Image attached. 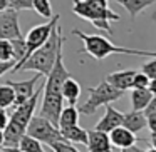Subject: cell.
Masks as SVG:
<instances>
[{"mask_svg":"<svg viewBox=\"0 0 156 152\" xmlns=\"http://www.w3.org/2000/svg\"><path fill=\"white\" fill-rule=\"evenodd\" d=\"M64 35H62V29L61 25H55L54 30L51 32L49 39L37 49L34 50L30 55L27 57V60L17 69V72H27V70H32V72H37L41 74L42 77H47V74L51 72L52 65L55 62V57H57V52L64 47Z\"/></svg>","mask_w":156,"mask_h":152,"instance_id":"cell-1","label":"cell"},{"mask_svg":"<svg viewBox=\"0 0 156 152\" xmlns=\"http://www.w3.org/2000/svg\"><path fill=\"white\" fill-rule=\"evenodd\" d=\"M72 35L79 37L84 44V47L79 49V54H86L89 57H92L94 60H104L109 55L114 54H122V55H139V57H156V52L151 50H138V49H126V47H118L114 45L109 39H106L104 35L98 34H86V32L74 29L71 32Z\"/></svg>","mask_w":156,"mask_h":152,"instance_id":"cell-2","label":"cell"},{"mask_svg":"<svg viewBox=\"0 0 156 152\" xmlns=\"http://www.w3.org/2000/svg\"><path fill=\"white\" fill-rule=\"evenodd\" d=\"M42 87L35 89L32 97H29L25 102L19 105H14V112L9 115V122L4 129V144L2 145H19L20 139L24 137L25 129H27L29 120L34 115V110L37 107L39 97H41Z\"/></svg>","mask_w":156,"mask_h":152,"instance_id":"cell-3","label":"cell"},{"mask_svg":"<svg viewBox=\"0 0 156 152\" xmlns=\"http://www.w3.org/2000/svg\"><path fill=\"white\" fill-rule=\"evenodd\" d=\"M72 12L77 17L89 20L96 29L112 35V27L109 22L119 20V14L109 8V0H72Z\"/></svg>","mask_w":156,"mask_h":152,"instance_id":"cell-4","label":"cell"},{"mask_svg":"<svg viewBox=\"0 0 156 152\" xmlns=\"http://www.w3.org/2000/svg\"><path fill=\"white\" fill-rule=\"evenodd\" d=\"M87 94H89V99L84 104L79 105V109H77L79 114H82V115H92L101 105L119 100L124 92L116 89V87H112L109 82L102 80V82H99V85H96V87H89Z\"/></svg>","mask_w":156,"mask_h":152,"instance_id":"cell-5","label":"cell"},{"mask_svg":"<svg viewBox=\"0 0 156 152\" xmlns=\"http://www.w3.org/2000/svg\"><path fill=\"white\" fill-rule=\"evenodd\" d=\"M59 19H61V17H59V14H55V15H52L47 22L37 25V27H32L30 30L27 32V35L24 37L25 39V55H24V59H22L20 62H17V64L10 69V72H17V69L20 67L25 60H27L29 55H30L34 50H37V49L41 47L45 40H47L49 35H51V32L54 30V27L59 24Z\"/></svg>","mask_w":156,"mask_h":152,"instance_id":"cell-6","label":"cell"},{"mask_svg":"<svg viewBox=\"0 0 156 152\" xmlns=\"http://www.w3.org/2000/svg\"><path fill=\"white\" fill-rule=\"evenodd\" d=\"M25 134L41 142H45L47 145H51L52 142L66 140L62 137L61 129L57 125H54L51 120H47L45 117H42V115H32V119L27 124V129H25Z\"/></svg>","mask_w":156,"mask_h":152,"instance_id":"cell-7","label":"cell"},{"mask_svg":"<svg viewBox=\"0 0 156 152\" xmlns=\"http://www.w3.org/2000/svg\"><path fill=\"white\" fill-rule=\"evenodd\" d=\"M22 37L20 25H19V12L14 8H5L0 12V39H12Z\"/></svg>","mask_w":156,"mask_h":152,"instance_id":"cell-8","label":"cell"},{"mask_svg":"<svg viewBox=\"0 0 156 152\" xmlns=\"http://www.w3.org/2000/svg\"><path fill=\"white\" fill-rule=\"evenodd\" d=\"M41 77L42 75L35 72V75L32 79H29V80H19V82L9 80L7 82L15 92V104L14 105H19V104H22V102H25L29 97H32V94L35 92V85H37V82Z\"/></svg>","mask_w":156,"mask_h":152,"instance_id":"cell-9","label":"cell"},{"mask_svg":"<svg viewBox=\"0 0 156 152\" xmlns=\"http://www.w3.org/2000/svg\"><path fill=\"white\" fill-rule=\"evenodd\" d=\"M87 152H112V144L109 140V134L104 130L91 129L87 130Z\"/></svg>","mask_w":156,"mask_h":152,"instance_id":"cell-10","label":"cell"},{"mask_svg":"<svg viewBox=\"0 0 156 152\" xmlns=\"http://www.w3.org/2000/svg\"><path fill=\"white\" fill-rule=\"evenodd\" d=\"M108 134H109V140H111L112 147H118V149L129 147V145L136 144V142L139 140V139L136 137L134 132H131L129 129L122 127V125L114 127L112 130H109Z\"/></svg>","mask_w":156,"mask_h":152,"instance_id":"cell-11","label":"cell"},{"mask_svg":"<svg viewBox=\"0 0 156 152\" xmlns=\"http://www.w3.org/2000/svg\"><path fill=\"white\" fill-rule=\"evenodd\" d=\"M106 112L104 115L101 117V120L96 124L94 129H98V130H104V132H109L112 130L114 127H118V125L122 124V112H119L118 109H114L111 104H106Z\"/></svg>","mask_w":156,"mask_h":152,"instance_id":"cell-12","label":"cell"},{"mask_svg":"<svg viewBox=\"0 0 156 152\" xmlns=\"http://www.w3.org/2000/svg\"><path fill=\"white\" fill-rule=\"evenodd\" d=\"M134 74H136V70H118V72H112V74L106 75L104 80L109 82L112 87H116V89H119V90L126 92L128 89H131Z\"/></svg>","mask_w":156,"mask_h":152,"instance_id":"cell-13","label":"cell"},{"mask_svg":"<svg viewBox=\"0 0 156 152\" xmlns=\"http://www.w3.org/2000/svg\"><path fill=\"white\" fill-rule=\"evenodd\" d=\"M122 127L129 129L131 132L138 134L143 129H146V115L143 114V110H129L126 114H122Z\"/></svg>","mask_w":156,"mask_h":152,"instance_id":"cell-14","label":"cell"},{"mask_svg":"<svg viewBox=\"0 0 156 152\" xmlns=\"http://www.w3.org/2000/svg\"><path fill=\"white\" fill-rule=\"evenodd\" d=\"M109 2H116V4L122 5L126 8V12L129 14L131 20H134L144 8H148L153 4H156V0H109Z\"/></svg>","mask_w":156,"mask_h":152,"instance_id":"cell-15","label":"cell"},{"mask_svg":"<svg viewBox=\"0 0 156 152\" xmlns=\"http://www.w3.org/2000/svg\"><path fill=\"white\" fill-rule=\"evenodd\" d=\"M61 92H62V97H64V102H67L71 105H76L79 100V95H81V84L76 79H72V75H71V77H67L64 80V84L61 87Z\"/></svg>","mask_w":156,"mask_h":152,"instance_id":"cell-16","label":"cell"},{"mask_svg":"<svg viewBox=\"0 0 156 152\" xmlns=\"http://www.w3.org/2000/svg\"><path fill=\"white\" fill-rule=\"evenodd\" d=\"M61 132H62V137L71 144H82V145L87 144V129H82L79 124L61 129Z\"/></svg>","mask_w":156,"mask_h":152,"instance_id":"cell-17","label":"cell"},{"mask_svg":"<svg viewBox=\"0 0 156 152\" xmlns=\"http://www.w3.org/2000/svg\"><path fill=\"white\" fill-rule=\"evenodd\" d=\"M79 110L76 109V105L69 104L67 107H62L61 114H59V129H66V127H71V125L79 124Z\"/></svg>","mask_w":156,"mask_h":152,"instance_id":"cell-18","label":"cell"},{"mask_svg":"<svg viewBox=\"0 0 156 152\" xmlns=\"http://www.w3.org/2000/svg\"><path fill=\"white\" fill-rule=\"evenodd\" d=\"M153 94L148 89H133L131 94V109L133 110H144L148 102L151 100Z\"/></svg>","mask_w":156,"mask_h":152,"instance_id":"cell-19","label":"cell"},{"mask_svg":"<svg viewBox=\"0 0 156 152\" xmlns=\"http://www.w3.org/2000/svg\"><path fill=\"white\" fill-rule=\"evenodd\" d=\"M19 149H20V152H45L44 147H42V142L27 134H24V137L20 139Z\"/></svg>","mask_w":156,"mask_h":152,"instance_id":"cell-20","label":"cell"},{"mask_svg":"<svg viewBox=\"0 0 156 152\" xmlns=\"http://www.w3.org/2000/svg\"><path fill=\"white\" fill-rule=\"evenodd\" d=\"M15 104V92L9 84L0 85V107L9 109Z\"/></svg>","mask_w":156,"mask_h":152,"instance_id":"cell-21","label":"cell"},{"mask_svg":"<svg viewBox=\"0 0 156 152\" xmlns=\"http://www.w3.org/2000/svg\"><path fill=\"white\" fill-rule=\"evenodd\" d=\"M32 10H35L41 17L44 19H51L52 15V4H51V0H34L32 2Z\"/></svg>","mask_w":156,"mask_h":152,"instance_id":"cell-22","label":"cell"},{"mask_svg":"<svg viewBox=\"0 0 156 152\" xmlns=\"http://www.w3.org/2000/svg\"><path fill=\"white\" fill-rule=\"evenodd\" d=\"M10 44H12V49H14V60H15V64H17V62H20L25 55V39L24 37L12 39Z\"/></svg>","mask_w":156,"mask_h":152,"instance_id":"cell-23","label":"cell"},{"mask_svg":"<svg viewBox=\"0 0 156 152\" xmlns=\"http://www.w3.org/2000/svg\"><path fill=\"white\" fill-rule=\"evenodd\" d=\"M9 60H14V49H12V44L7 39H0V62H9Z\"/></svg>","mask_w":156,"mask_h":152,"instance_id":"cell-24","label":"cell"},{"mask_svg":"<svg viewBox=\"0 0 156 152\" xmlns=\"http://www.w3.org/2000/svg\"><path fill=\"white\" fill-rule=\"evenodd\" d=\"M49 147L52 149L54 152H81L79 149L74 147V144H71V142L67 140H61V142H52Z\"/></svg>","mask_w":156,"mask_h":152,"instance_id":"cell-25","label":"cell"},{"mask_svg":"<svg viewBox=\"0 0 156 152\" xmlns=\"http://www.w3.org/2000/svg\"><path fill=\"white\" fill-rule=\"evenodd\" d=\"M149 84V77L144 74V72H138L136 70L134 77H133V85L131 89H148Z\"/></svg>","mask_w":156,"mask_h":152,"instance_id":"cell-26","label":"cell"},{"mask_svg":"<svg viewBox=\"0 0 156 152\" xmlns=\"http://www.w3.org/2000/svg\"><path fill=\"white\" fill-rule=\"evenodd\" d=\"M32 2L34 0H9V7L14 10H32Z\"/></svg>","mask_w":156,"mask_h":152,"instance_id":"cell-27","label":"cell"},{"mask_svg":"<svg viewBox=\"0 0 156 152\" xmlns=\"http://www.w3.org/2000/svg\"><path fill=\"white\" fill-rule=\"evenodd\" d=\"M141 72H144L149 79H156V57H151V60L144 62L141 67Z\"/></svg>","mask_w":156,"mask_h":152,"instance_id":"cell-28","label":"cell"},{"mask_svg":"<svg viewBox=\"0 0 156 152\" xmlns=\"http://www.w3.org/2000/svg\"><path fill=\"white\" fill-rule=\"evenodd\" d=\"M146 127L151 132H156V112L146 115Z\"/></svg>","mask_w":156,"mask_h":152,"instance_id":"cell-29","label":"cell"},{"mask_svg":"<svg viewBox=\"0 0 156 152\" xmlns=\"http://www.w3.org/2000/svg\"><path fill=\"white\" fill-rule=\"evenodd\" d=\"M153 112H156V95H153L151 100L148 102V105L144 107V110H143V114L148 115V114H153Z\"/></svg>","mask_w":156,"mask_h":152,"instance_id":"cell-30","label":"cell"},{"mask_svg":"<svg viewBox=\"0 0 156 152\" xmlns=\"http://www.w3.org/2000/svg\"><path fill=\"white\" fill-rule=\"evenodd\" d=\"M9 122V114H7V109L0 107V129H5Z\"/></svg>","mask_w":156,"mask_h":152,"instance_id":"cell-31","label":"cell"},{"mask_svg":"<svg viewBox=\"0 0 156 152\" xmlns=\"http://www.w3.org/2000/svg\"><path fill=\"white\" fill-rule=\"evenodd\" d=\"M15 62L14 60H9V62H0V77L5 74V72H9L12 67H14Z\"/></svg>","mask_w":156,"mask_h":152,"instance_id":"cell-32","label":"cell"},{"mask_svg":"<svg viewBox=\"0 0 156 152\" xmlns=\"http://www.w3.org/2000/svg\"><path fill=\"white\" fill-rule=\"evenodd\" d=\"M0 152H20L19 145H0Z\"/></svg>","mask_w":156,"mask_h":152,"instance_id":"cell-33","label":"cell"},{"mask_svg":"<svg viewBox=\"0 0 156 152\" xmlns=\"http://www.w3.org/2000/svg\"><path fill=\"white\" fill-rule=\"evenodd\" d=\"M121 152H146V150H144V149H141V147H138L136 144H133V145H129V147L121 149Z\"/></svg>","mask_w":156,"mask_h":152,"instance_id":"cell-34","label":"cell"},{"mask_svg":"<svg viewBox=\"0 0 156 152\" xmlns=\"http://www.w3.org/2000/svg\"><path fill=\"white\" fill-rule=\"evenodd\" d=\"M148 90L151 92L153 95H156V79H149V84H148Z\"/></svg>","mask_w":156,"mask_h":152,"instance_id":"cell-35","label":"cell"},{"mask_svg":"<svg viewBox=\"0 0 156 152\" xmlns=\"http://www.w3.org/2000/svg\"><path fill=\"white\" fill-rule=\"evenodd\" d=\"M9 8V0H0V12Z\"/></svg>","mask_w":156,"mask_h":152,"instance_id":"cell-36","label":"cell"},{"mask_svg":"<svg viewBox=\"0 0 156 152\" xmlns=\"http://www.w3.org/2000/svg\"><path fill=\"white\" fill-rule=\"evenodd\" d=\"M149 142H151V147H156V132H151V139H149Z\"/></svg>","mask_w":156,"mask_h":152,"instance_id":"cell-37","label":"cell"},{"mask_svg":"<svg viewBox=\"0 0 156 152\" xmlns=\"http://www.w3.org/2000/svg\"><path fill=\"white\" fill-rule=\"evenodd\" d=\"M4 144V129H0V145Z\"/></svg>","mask_w":156,"mask_h":152,"instance_id":"cell-38","label":"cell"},{"mask_svg":"<svg viewBox=\"0 0 156 152\" xmlns=\"http://www.w3.org/2000/svg\"><path fill=\"white\" fill-rule=\"evenodd\" d=\"M146 152H156V147H149V149H148V150H146Z\"/></svg>","mask_w":156,"mask_h":152,"instance_id":"cell-39","label":"cell"},{"mask_svg":"<svg viewBox=\"0 0 156 152\" xmlns=\"http://www.w3.org/2000/svg\"><path fill=\"white\" fill-rule=\"evenodd\" d=\"M153 22H154V24H156V12H154V14H153Z\"/></svg>","mask_w":156,"mask_h":152,"instance_id":"cell-40","label":"cell"}]
</instances>
